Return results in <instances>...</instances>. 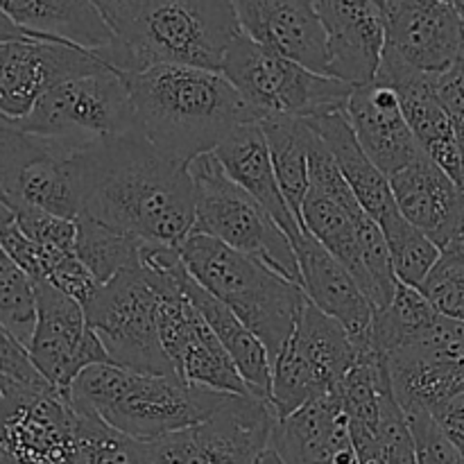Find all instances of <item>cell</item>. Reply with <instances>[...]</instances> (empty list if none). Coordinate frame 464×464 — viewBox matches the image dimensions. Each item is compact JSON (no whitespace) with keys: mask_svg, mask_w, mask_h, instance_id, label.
<instances>
[{"mask_svg":"<svg viewBox=\"0 0 464 464\" xmlns=\"http://www.w3.org/2000/svg\"><path fill=\"white\" fill-rule=\"evenodd\" d=\"M326 34V75L353 89L370 84L385 50V14L376 0H315Z\"/></svg>","mask_w":464,"mask_h":464,"instance_id":"e0dca14e","label":"cell"},{"mask_svg":"<svg viewBox=\"0 0 464 464\" xmlns=\"http://www.w3.org/2000/svg\"><path fill=\"white\" fill-rule=\"evenodd\" d=\"M179 252L190 276L254 331L275 361L306 304L302 285L211 236L190 234Z\"/></svg>","mask_w":464,"mask_h":464,"instance_id":"5b68a950","label":"cell"},{"mask_svg":"<svg viewBox=\"0 0 464 464\" xmlns=\"http://www.w3.org/2000/svg\"><path fill=\"white\" fill-rule=\"evenodd\" d=\"M12 222H14V211L3 202V199H0V229L7 225H12Z\"/></svg>","mask_w":464,"mask_h":464,"instance_id":"7bdbcfd3","label":"cell"},{"mask_svg":"<svg viewBox=\"0 0 464 464\" xmlns=\"http://www.w3.org/2000/svg\"><path fill=\"white\" fill-rule=\"evenodd\" d=\"M23 32L18 27H14L7 18L0 14V41H12V39H23Z\"/></svg>","mask_w":464,"mask_h":464,"instance_id":"b9f144b4","label":"cell"},{"mask_svg":"<svg viewBox=\"0 0 464 464\" xmlns=\"http://www.w3.org/2000/svg\"><path fill=\"white\" fill-rule=\"evenodd\" d=\"M3 399H5V394H3V392H0V403H3Z\"/></svg>","mask_w":464,"mask_h":464,"instance_id":"c3c4849f","label":"cell"},{"mask_svg":"<svg viewBox=\"0 0 464 464\" xmlns=\"http://www.w3.org/2000/svg\"><path fill=\"white\" fill-rule=\"evenodd\" d=\"M14 222L18 229L44 249H63L75 252L77 222L53 216L48 211L30 207V204H14Z\"/></svg>","mask_w":464,"mask_h":464,"instance_id":"d6a6232c","label":"cell"},{"mask_svg":"<svg viewBox=\"0 0 464 464\" xmlns=\"http://www.w3.org/2000/svg\"><path fill=\"white\" fill-rule=\"evenodd\" d=\"M444 435L464 453V392L449 399L430 415Z\"/></svg>","mask_w":464,"mask_h":464,"instance_id":"ab89813d","label":"cell"},{"mask_svg":"<svg viewBox=\"0 0 464 464\" xmlns=\"http://www.w3.org/2000/svg\"><path fill=\"white\" fill-rule=\"evenodd\" d=\"M218 161L222 163L229 179L243 190H247L267 213L276 220V225L290 236L302 229V222L295 216L293 208L285 202L284 193L276 181L275 166L270 159L266 134L261 122H245L238 130L231 131L216 150Z\"/></svg>","mask_w":464,"mask_h":464,"instance_id":"d4e9b609","label":"cell"},{"mask_svg":"<svg viewBox=\"0 0 464 464\" xmlns=\"http://www.w3.org/2000/svg\"><path fill=\"white\" fill-rule=\"evenodd\" d=\"M44 150V143L27 136L16 122L0 116V199L7 204L12 195L14 181L18 172L36 159Z\"/></svg>","mask_w":464,"mask_h":464,"instance_id":"836d02e7","label":"cell"},{"mask_svg":"<svg viewBox=\"0 0 464 464\" xmlns=\"http://www.w3.org/2000/svg\"><path fill=\"white\" fill-rule=\"evenodd\" d=\"M0 324L27 347L36 324V293L30 276L0 245Z\"/></svg>","mask_w":464,"mask_h":464,"instance_id":"4dcf8cb0","label":"cell"},{"mask_svg":"<svg viewBox=\"0 0 464 464\" xmlns=\"http://www.w3.org/2000/svg\"><path fill=\"white\" fill-rule=\"evenodd\" d=\"M358 353L361 344L349 331L306 299L295 334L272 361L270 406L276 420L338 392Z\"/></svg>","mask_w":464,"mask_h":464,"instance_id":"9c48e42d","label":"cell"},{"mask_svg":"<svg viewBox=\"0 0 464 464\" xmlns=\"http://www.w3.org/2000/svg\"><path fill=\"white\" fill-rule=\"evenodd\" d=\"M95 12L100 14L109 30L113 32L116 39L131 30L136 21L140 18L143 9L148 7L150 0H89Z\"/></svg>","mask_w":464,"mask_h":464,"instance_id":"f35d334b","label":"cell"},{"mask_svg":"<svg viewBox=\"0 0 464 464\" xmlns=\"http://www.w3.org/2000/svg\"><path fill=\"white\" fill-rule=\"evenodd\" d=\"M276 421L270 401L231 394L199 424L143 447L152 464H256L270 449Z\"/></svg>","mask_w":464,"mask_h":464,"instance_id":"8fae6325","label":"cell"},{"mask_svg":"<svg viewBox=\"0 0 464 464\" xmlns=\"http://www.w3.org/2000/svg\"><path fill=\"white\" fill-rule=\"evenodd\" d=\"M240 34L231 0H150L131 30L102 54V62L122 75L154 66L222 72L227 53Z\"/></svg>","mask_w":464,"mask_h":464,"instance_id":"277c9868","label":"cell"},{"mask_svg":"<svg viewBox=\"0 0 464 464\" xmlns=\"http://www.w3.org/2000/svg\"><path fill=\"white\" fill-rule=\"evenodd\" d=\"M270 449L284 464H361L338 392L276 421Z\"/></svg>","mask_w":464,"mask_h":464,"instance_id":"7402d4cb","label":"cell"},{"mask_svg":"<svg viewBox=\"0 0 464 464\" xmlns=\"http://www.w3.org/2000/svg\"><path fill=\"white\" fill-rule=\"evenodd\" d=\"M136 125L152 148L177 161L216 152L245 122L261 121L222 72L190 66H154L125 75Z\"/></svg>","mask_w":464,"mask_h":464,"instance_id":"7a4b0ae2","label":"cell"},{"mask_svg":"<svg viewBox=\"0 0 464 464\" xmlns=\"http://www.w3.org/2000/svg\"><path fill=\"white\" fill-rule=\"evenodd\" d=\"M184 290L188 295L190 302L195 304L202 317L207 320V324L211 326L213 334L218 335V340L222 343V347L227 349V353L231 356L234 365L238 367L240 376H243L245 385L249 388V392L258 399H266L270 401L272 392V356L267 352V347L263 344V340L258 338L254 331H249L229 308L222 302H218L208 290H204L198 281L190 276H186Z\"/></svg>","mask_w":464,"mask_h":464,"instance_id":"4316f807","label":"cell"},{"mask_svg":"<svg viewBox=\"0 0 464 464\" xmlns=\"http://www.w3.org/2000/svg\"><path fill=\"white\" fill-rule=\"evenodd\" d=\"M415 438L417 464H464V453L440 430L435 420L426 412L408 417Z\"/></svg>","mask_w":464,"mask_h":464,"instance_id":"8d00e7d4","label":"cell"},{"mask_svg":"<svg viewBox=\"0 0 464 464\" xmlns=\"http://www.w3.org/2000/svg\"><path fill=\"white\" fill-rule=\"evenodd\" d=\"M385 50L440 75L464 57V18L449 0H385Z\"/></svg>","mask_w":464,"mask_h":464,"instance_id":"9a60e30c","label":"cell"},{"mask_svg":"<svg viewBox=\"0 0 464 464\" xmlns=\"http://www.w3.org/2000/svg\"><path fill=\"white\" fill-rule=\"evenodd\" d=\"M381 231L388 240L397 279L412 288H420L442 256V249L430 240V236L411 225L401 213L381 225Z\"/></svg>","mask_w":464,"mask_h":464,"instance_id":"f546056e","label":"cell"},{"mask_svg":"<svg viewBox=\"0 0 464 464\" xmlns=\"http://www.w3.org/2000/svg\"><path fill=\"white\" fill-rule=\"evenodd\" d=\"M376 77L388 82L420 148L462 188V159L449 113L435 91V75L415 71L390 50H383Z\"/></svg>","mask_w":464,"mask_h":464,"instance_id":"d6986e66","label":"cell"},{"mask_svg":"<svg viewBox=\"0 0 464 464\" xmlns=\"http://www.w3.org/2000/svg\"><path fill=\"white\" fill-rule=\"evenodd\" d=\"M0 442L18 464H89L80 415L54 388L5 394Z\"/></svg>","mask_w":464,"mask_h":464,"instance_id":"7c38bea8","label":"cell"},{"mask_svg":"<svg viewBox=\"0 0 464 464\" xmlns=\"http://www.w3.org/2000/svg\"><path fill=\"white\" fill-rule=\"evenodd\" d=\"M240 30L256 44L326 75V34L315 0H231Z\"/></svg>","mask_w":464,"mask_h":464,"instance_id":"ac0fdd59","label":"cell"},{"mask_svg":"<svg viewBox=\"0 0 464 464\" xmlns=\"http://www.w3.org/2000/svg\"><path fill=\"white\" fill-rule=\"evenodd\" d=\"M261 130L270 148L272 166L285 202L295 216H302V204L308 193V172H311V148L315 130L306 118L295 116H263ZM302 222V220H299Z\"/></svg>","mask_w":464,"mask_h":464,"instance_id":"83f0119b","label":"cell"},{"mask_svg":"<svg viewBox=\"0 0 464 464\" xmlns=\"http://www.w3.org/2000/svg\"><path fill=\"white\" fill-rule=\"evenodd\" d=\"M86 320L111 365L140 374L177 376L159 335V295L145 279L139 258L100 285L86 308Z\"/></svg>","mask_w":464,"mask_h":464,"instance_id":"30bf717a","label":"cell"},{"mask_svg":"<svg viewBox=\"0 0 464 464\" xmlns=\"http://www.w3.org/2000/svg\"><path fill=\"white\" fill-rule=\"evenodd\" d=\"M290 243L297 254L302 290L308 302L320 308L324 315L340 322L349 331V335L361 344L370 334L376 311L358 281L304 227L290 236Z\"/></svg>","mask_w":464,"mask_h":464,"instance_id":"ffe728a7","label":"cell"},{"mask_svg":"<svg viewBox=\"0 0 464 464\" xmlns=\"http://www.w3.org/2000/svg\"><path fill=\"white\" fill-rule=\"evenodd\" d=\"M188 170L195 188L193 234L211 236L302 285L297 254L288 234L247 190L229 179L216 152L195 157Z\"/></svg>","mask_w":464,"mask_h":464,"instance_id":"8992f818","label":"cell"},{"mask_svg":"<svg viewBox=\"0 0 464 464\" xmlns=\"http://www.w3.org/2000/svg\"><path fill=\"white\" fill-rule=\"evenodd\" d=\"M451 3L456 5V9L462 14V18H464V0H451Z\"/></svg>","mask_w":464,"mask_h":464,"instance_id":"bcb514c9","label":"cell"},{"mask_svg":"<svg viewBox=\"0 0 464 464\" xmlns=\"http://www.w3.org/2000/svg\"><path fill=\"white\" fill-rule=\"evenodd\" d=\"M107 143L84 150L44 145L14 181L7 207L30 204L53 216L77 220L93 198L104 168Z\"/></svg>","mask_w":464,"mask_h":464,"instance_id":"2e32d148","label":"cell"},{"mask_svg":"<svg viewBox=\"0 0 464 464\" xmlns=\"http://www.w3.org/2000/svg\"><path fill=\"white\" fill-rule=\"evenodd\" d=\"M53 388L32 362L30 352L0 324V392Z\"/></svg>","mask_w":464,"mask_h":464,"instance_id":"e575fe53","label":"cell"},{"mask_svg":"<svg viewBox=\"0 0 464 464\" xmlns=\"http://www.w3.org/2000/svg\"><path fill=\"white\" fill-rule=\"evenodd\" d=\"M256 464H284V460H281L279 453H276L275 449H267V451L258 458Z\"/></svg>","mask_w":464,"mask_h":464,"instance_id":"ee69618b","label":"cell"},{"mask_svg":"<svg viewBox=\"0 0 464 464\" xmlns=\"http://www.w3.org/2000/svg\"><path fill=\"white\" fill-rule=\"evenodd\" d=\"M442 252L453 254V256H458L460 261H464V211H462V216L458 218V222H456V227H453L451 234H449L447 243L442 245Z\"/></svg>","mask_w":464,"mask_h":464,"instance_id":"60d3db41","label":"cell"},{"mask_svg":"<svg viewBox=\"0 0 464 464\" xmlns=\"http://www.w3.org/2000/svg\"><path fill=\"white\" fill-rule=\"evenodd\" d=\"M449 3H451V0H449Z\"/></svg>","mask_w":464,"mask_h":464,"instance_id":"681fc988","label":"cell"},{"mask_svg":"<svg viewBox=\"0 0 464 464\" xmlns=\"http://www.w3.org/2000/svg\"><path fill=\"white\" fill-rule=\"evenodd\" d=\"M36 324L27 352L39 374L59 392L93 365H111L102 343L89 326L82 304L48 281H36Z\"/></svg>","mask_w":464,"mask_h":464,"instance_id":"5bb4252c","label":"cell"},{"mask_svg":"<svg viewBox=\"0 0 464 464\" xmlns=\"http://www.w3.org/2000/svg\"><path fill=\"white\" fill-rule=\"evenodd\" d=\"M0 464H18L16 458H14L12 453H9V449L5 447L3 442H0Z\"/></svg>","mask_w":464,"mask_h":464,"instance_id":"f6af8a7d","label":"cell"},{"mask_svg":"<svg viewBox=\"0 0 464 464\" xmlns=\"http://www.w3.org/2000/svg\"><path fill=\"white\" fill-rule=\"evenodd\" d=\"M347 116L361 148L388 179L424 152L408 127L397 91L379 77L353 89Z\"/></svg>","mask_w":464,"mask_h":464,"instance_id":"44dd1931","label":"cell"},{"mask_svg":"<svg viewBox=\"0 0 464 464\" xmlns=\"http://www.w3.org/2000/svg\"><path fill=\"white\" fill-rule=\"evenodd\" d=\"M308 125L320 134L322 143L334 157L335 166L343 172L344 181L353 195L358 198L361 207L376 220V225H385L399 213L397 199H394L390 179L376 168L358 143L353 127L349 122L347 109L322 113V116L306 118Z\"/></svg>","mask_w":464,"mask_h":464,"instance_id":"484cf974","label":"cell"},{"mask_svg":"<svg viewBox=\"0 0 464 464\" xmlns=\"http://www.w3.org/2000/svg\"><path fill=\"white\" fill-rule=\"evenodd\" d=\"M75 254L100 285L109 284L113 276L136 263L140 240L121 234L89 216L77 218Z\"/></svg>","mask_w":464,"mask_h":464,"instance_id":"f1b7e54d","label":"cell"},{"mask_svg":"<svg viewBox=\"0 0 464 464\" xmlns=\"http://www.w3.org/2000/svg\"><path fill=\"white\" fill-rule=\"evenodd\" d=\"M381 433H383L385 464H417L411 424L392 392L383 399V408H381Z\"/></svg>","mask_w":464,"mask_h":464,"instance_id":"d590c367","label":"cell"},{"mask_svg":"<svg viewBox=\"0 0 464 464\" xmlns=\"http://www.w3.org/2000/svg\"><path fill=\"white\" fill-rule=\"evenodd\" d=\"M0 14L30 39L71 44L100 59L116 44L89 0H0Z\"/></svg>","mask_w":464,"mask_h":464,"instance_id":"cb8c5ba5","label":"cell"},{"mask_svg":"<svg viewBox=\"0 0 464 464\" xmlns=\"http://www.w3.org/2000/svg\"><path fill=\"white\" fill-rule=\"evenodd\" d=\"M390 188L399 213L442 249L464 211L460 186L429 154L421 152L411 166L390 177Z\"/></svg>","mask_w":464,"mask_h":464,"instance_id":"603a6c76","label":"cell"},{"mask_svg":"<svg viewBox=\"0 0 464 464\" xmlns=\"http://www.w3.org/2000/svg\"><path fill=\"white\" fill-rule=\"evenodd\" d=\"M222 75L258 116L315 118L347 109L353 86L308 71L302 63L240 34L227 53Z\"/></svg>","mask_w":464,"mask_h":464,"instance_id":"ba28073f","label":"cell"},{"mask_svg":"<svg viewBox=\"0 0 464 464\" xmlns=\"http://www.w3.org/2000/svg\"><path fill=\"white\" fill-rule=\"evenodd\" d=\"M420 290L435 311L444 317L464 322V261L460 258L442 252Z\"/></svg>","mask_w":464,"mask_h":464,"instance_id":"1f68e13d","label":"cell"},{"mask_svg":"<svg viewBox=\"0 0 464 464\" xmlns=\"http://www.w3.org/2000/svg\"><path fill=\"white\" fill-rule=\"evenodd\" d=\"M82 216L143 243L181 247L195 229L188 163L161 154L140 131L111 140L98 188Z\"/></svg>","mask_w":464,"mask_h":464,"instance_id":"6da1fadb","label":"cell"},{"mask_svg":"<svg viewBox=\"0 0 464 464\" xmlns=\"http://www.w3.org/2000/svg\"><path fill=\"white\" fill-rule=\"evenodd\" d=\"M376 3H379V5H381V7H383V5H385V0H376Z\"/></svg>","mask_w":464,"mask_h":464,"instance_id":"7dc6e473","label":"cell"},{"mask_svg":"<svg viewBox=\"0 0 464 464\" xmlns=\"http://www.w3.org/2000/svg\"><path fill=\"white\" fill-rule=\"evenodd\" d=\"M231 394L186 385L179 376L140 374L118 365L86 367L68 388L72 408L139 442L184 430L211 417Z\"/></svg>","mask_w":464,"mask_h":464,"instance_id":"3957f363","label":"cell"},{"mask_svg":"<svg viewBox=\"0 0 464 464\" xmlns=\"http://www.w3.org/2000/svg\"><path fill=\"white\" fill-rule=\"evenodd\" d=\"M18 127L44 145L68 150L95 148L139 131L125 75L118 71L57 86Z\"/></svg>","mask_w":464,"mask_h":464,"instance_id":"52a82bcc","label":"cell"},{"mask_svg":"<svg viewBox=\"0 0 464 464\" xmlns=\"http://www.w3.org/2000/svg\"><path fill=\"white\" fill-rule=\"evenodd\" d=\"M104 71L113 68L77 45L30 36L0 41V116L18 125L53 89Z\"/></svg>","mask_w":464,"mask_h":464,"instance_id":"4fadbf2b","label":"cell"},{"mask_svg":"<svg viewBox=\"0 0 464 464\" xmlns=\"http://www.w3.org/2000/svg\"><path fill=\"white\" fill-rule=\"evenodd\" d=\"M435 91L449 113L453 134H456L458 150L462 159V193H464V57L458 59L449 71L435 75Z\"/></svg>","mask_w":464,"mask_h":464,"instance_id":"74e56055","label":"cell"}]
</instances>
